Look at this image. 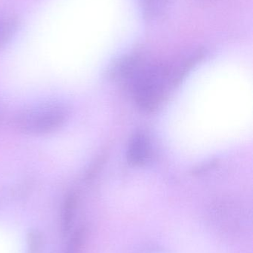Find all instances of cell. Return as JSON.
I'll return each mask as SVG.
<instances>
[{
    "label": "cell",
    "instance_id": "1",
    "mask_svg": "<svg viewBox=\"0 0 253 253\" xmlns=\"http://www.w3.org/2000/svg\"><path fill=\"white\" fill-rule=\"evenodd\" d=\"M119 77L129 81L132 96L140 108L152 111L163 100L170 75L163 65L131 56L123 59Z\"/></svg>",
    "mask_w": 253,
    "mask_h": 253
},
{
    "label": "cell",
    "instance_id": "2",
    "mask_svg": "<svg viewBox=\"0 0 253 253\" xmlns=\"http://www.w3.org/2000/svg\"><path fill=\"white\" fill-rule=\"evenodd\" d=\"M68 105L56 101L33 105L19 113L18 129L28 135H46L60 129L69 119Z\"/></svg>",
    "mask_w": 253,
    "mask_h": 253
},
{
    "label": "cell",
    "instance_id": "3",
    "mask_svg": "<svg viewBox=\"0 0 253 253\" xmlns=\"http://www.w3.org/2000/svg\"><path fill=\"white\" fill-rule=\"evenodd\" d=\"M151 156V144L148 136L144 132L134 135L128 146V162L134 166H143L150 160Z\"/></svg>",
    "mask_w": 253,
    "mask_h": 253
},
{
    "label": "cell",
    "instance_id": "4",
    "mask_svg": "<svg viewBox=\"0 0 253 253\" xmlns=\"http://www.w3.org/2000/svg\"><path fill=\"white\" fill-rule=\"evenodd\" d=\"M77 205V195L68 193L64 200L61 212V230L63 234H67L72 227Z\"/></svg>",
    "mask_w": 253,
    "mask_h": 253
},
{
    "label": "cell",
    "instance_id": "5",
    "mask_svg": "<svg viewBox=\"0 0 253 253\" xmlns=\"http://www.w3.org/2000/svg\"><path fill=\"white\" fill-rule=\"evenodd\" d=\"M144 17L154 19L160 16L166 9L168 0H139Z\"/></svg>",
    "mask_w": 253,
    "mask_h": 253
},
{
    "label": "cell",
    "instance_id": "6",
    "mask_svg": "<svg viewBox=\"0 0 253 253\" xmlns=\"http://www.w3.org/2000/svg\"><path fill=\"white\" fill-rule=\"evenodd\" d=\"M19 26L17 18L10 16L0 20V49L4 47L11 40Z\"/></svg>",
    "mask_w": 253,
    "mask_h": 253
},
{
    "label": "cell",
    "instance_id": "7",
    "mask_svg": "<svg viewBox=\"0 0 253 253\" xmlns=\"http://www.w3.org/2000/svg\"><path fill=\"white\" fill-rule=\"evenodd\" d=\"M86 228L80 227L77 228L68 241L64 253H80L83 249L86 239Z\"/></svg>",
    "mask_w": 253,
    "mask_h": 253
},
{
    "label": "cell",
    "instance_id": "8",
    "mask_svg": "<svg viewBox=\"0 0 253 253\" xmlns=\"http://www.w3.org/2000/svg\"><path fill=\"white\" fill-rule=\"evenodd\" d=\"M28 253H41L43 248V236L38 230H33L28 233Z\"/></svg>",
    "mask_w": 253,
    "mask_h": 253
}]
</instances>
